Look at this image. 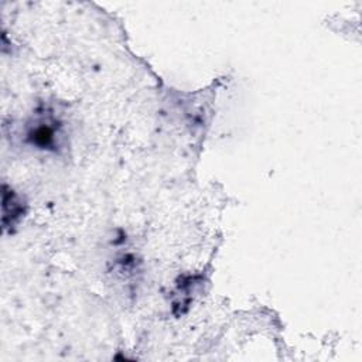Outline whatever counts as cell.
I'll return each mask as SVG.
<instances>
[{
	"instance_id": "cell-2",
	"label": "cell",
	"mask_w": 362,
	"mask_h": 362,
	"mask_svg": "<svg viewBox=\"0 0 362 362\" xmlns=\"http://www.w3.org/2000/svg\"><path fill=\"white\" fill-rule=\"evenodd\" d=\"M27 140L40 148H54L55 147V127L48 123H38L33 127L28 134Z\"/></svg>"
},
{
	"instance_id": "cell-1",
	"label": "cell",
	"mask_w": 362,
	"mask_h": 362,
	"mask_svg": "<svg viewBox=\"0 0 362 362\" xmlns=\"http://www.w3.org/2000/svg\"><path fill=\"white\" fill-rule=\"evenodd\" d=\"M25 208L20 197L6 184H3V194H1V223L3 229H11L16 226L20 219L24 216Z\"/></svg>"
}]
</instances>
